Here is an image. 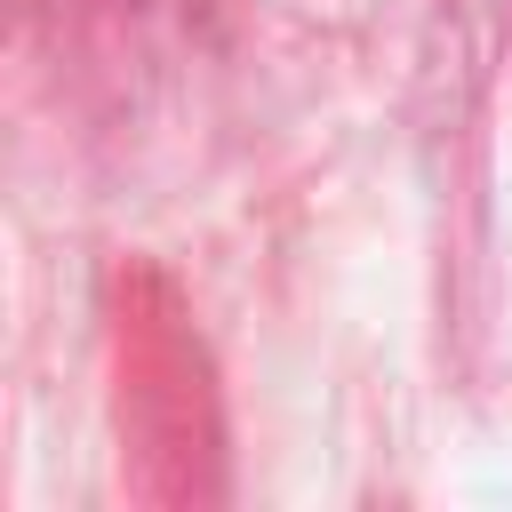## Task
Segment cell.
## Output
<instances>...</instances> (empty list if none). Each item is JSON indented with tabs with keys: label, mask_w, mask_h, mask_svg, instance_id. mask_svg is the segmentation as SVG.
<instances>
[]
</instances>
